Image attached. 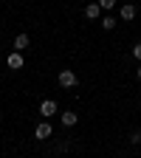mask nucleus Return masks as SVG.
<instances>
[{
	"label": "nucleus",
	"instance_id": "obj_10",
	"mask_svg": "<svg viewBox=\"0 0 141 158\" xmlns=\"http://www.w3.org/2000/svg\"><path fill=\"white\" fill-rule=\"evenodd\" d=\"M99 6H102V11H110L113 6H116V0H96Z\"/></svg>",
	"mask_w": 141,
	"mask_h": 158
},
{
	"label": "nucleus",
	"instance_id": "obj_13",
	"mask_svg": "<svg viewBox=\"0 0 141 158\" xmlns=\"http://www.w3.org/2000/svg\"><path fill=\"white\" fill-rule=\"evenodd\" d=\"M135 76H138V79H141V65H138V68H135Z\"/></svg>",
	"mask_w": 141,
	"mask_h": 158
},
{
	"label": "nucleus",
	"instance_id": "obj_2",
	"mask_svg": "<svg viewBox=\"0 0 141 158\" xmlns=\"http://www.w3.org/2000/svg\"><path fill=\"white\" fill-rule=\"evenodd\" d=\"M51 135H54V127L48 122H39L34 127V138H37V141H45V138H51Z\"/></svg>",
	"mask_w": 141,
	"mask_h": 158
},
{
	"label": "nucleus",
	"instance_id": "obj_3",
	"mask_svg": "<svg viewBox=\"0 0 141 158\" xmlns=\"http://www.w3.org/2000/svg\"><path fill=\"white\" fill-rule=\"evenodd\" d=\"M135 14H138V9H135L133 3H124V6H118V17H122L124 23H130V20H135Z\"/></svg>",
	"mask_w": 141,
	"mask_h": 158
},
{
	"label": "nucleus",
	"instance_id": "obj_6",
	"mask_svg": "<svg viewBox=\"0 0 141 158\" xmlns=\"http://www.w3.org/2000/svg\"><path fill=\"white\" fill-rule=\"evenodd\" d=\"M28 45H31V37H28V34H17V37H14V43H11V48L20 51V54H23Z\"/></svg>",
	"mask_w": 141,
	"mask_h": 158
},
{
	"label": "nucleus",
	"instance_id": "obj_8",
	"mask_svg": "<svg viewBox=\"0 0 141 158\" xmlns=\"http://www.w3.org/2000/svg\"><path fill=\"white\" fill-rule=\"evenodd\" d=\"M85 17H88V20H99V17H102V6H99V3L85 6Z\"/></svg>",
	"mask_w": 141,
	"mask_h": 158
},
{
	"label": "nucleus",
	"instance_id": "obj_1",
	"mask_svg": "<svg viewBox=\"0 0 141 158\" xmlns=\"http://www.w3.org/2000/svg\"><path fill=\"white\" fill-rule=\"evenodd\" d=\"M56 82H59V88H76L79 85V76L71 68H62V71L56 73Z\"/></svg>",
	"mask_w": 141,
	"mask_h": 158
},
{
	"label": "nucleus",
	"instance_id": "obj_4",
	"mask_svg": "<svg viewBox=\"0 0 141 158\" xmlns=\"http://www.w3.org/2000/svg\"><path fill=\"white\" fill-rule=\"evenodd\" d=\"M6 65H9L11 71H20V68L26 65V59H23V54H20V51H11V54H9V59H6Z\"/></svg>",
	"mask_w": 141,
	"mask_h": 158
},
{
	"label": "nucleus",
	"instance_id": "obj_11",
	"mask_svg": "<svg viewBox=\"0 0 141 158\" xmlns=\"http://www.w3.org/2000/svg\"><path fill=\"white\" fill-rule=\"evenodd\" d=\"M130 144H141V130H133L130 133Z\"/></svg>",
	"mask_w": 141,
	"mask_h": 158
},
{
	"label": "nucleus",
	"instance_id": "obj_12",
	"mask_svg": "<svg viewBox=\"0 0 141 158\" xmlns=\"http://www.w3.org/2000/svg\"><path fill=\"white\" fill-rule=\"evenodd\" d=\"M133 56L141 62V43H135V45H133Z\"/></svg>",
	"mask_w": 141,
	"mask_h": 158
},
{
	"label": "nucleus",
	"instance_id": "obj_5",
	"mask_svg": "<svg viewBox=\"0 0 141 158\" xmlns=\"http://www.w3.org/2000/svg\"><path fill=\"white\" fill-rule=\"evenodd\" d=\"M39 116H43V118H51V116H56V102H54V99H45V102L39 105Z\"/></svg>",
	"mask_w": 141,
	"mask_h": 158
},
{
	"label": "nucleus",
	"instance_id": "obj_7",
	"mask_svg": "<svg viewBox=\"0 0 141 158\" xmlns=\"http://www.w3.org/2000/svg\"><path fill=\"white\" fill-rule=\"evenodd\" d=\"M59 122H62L65 127H73V124L79 122V113H73V110H65L62 116H59Z\"/></svg>",
	"mask_w": 141,
	"mask_h": 158
},
{
	"label": "nucleus",
	"instance_id": "obj_9",
	"mask_svg": "<svg viewBox=\"0 0 141 158\" xmlns=\"http://www.w3.org/2000/svg\"><path fill=\"white\" fill-rule=\"evenodd\" d=\"M102 28H105V31H113V28H116V17L105 14V17H102Z\"/></svg>",
	"mask_w": 141,
	"mask_h": 158
}]
</instances>
